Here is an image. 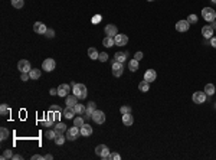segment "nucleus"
<instances>
[{
	"label": "nucleus",
	"mask_w": 216,
	"mask_h": 160,
	"mask_svg": "<svg viewBox=\"0 0 216 160\" xmlns=\"http://www.w3.org/2000/svg\"><path fill=\"white\" fill-rule=\"evenodd\" d=\"M95 154L99 156L101 159H108V156H110V149H108L105 144H99V146L95 147Z\"/></svg>",
	"instance_id": "obj_3"
},
{
	"label": "nucleus",
	"mask_w": 216,
	"mask_h": 160,
	"mask_svg": "<svg viewBox=\"0 0 216 160\" xmlns=\"http://www.w3.org/2000/svg\"><path fill=\"white\" fill-rule=\"evenodd\" d=\"M202 16L206 22H212V20L216 19V12L212 9V7H205V9L202 10Z\"/></svg>",
	"instance_id": "obj_4"
},
{
	"label": "nucleus",
	"mask_w": 216,
	"mask_h": 160,
	"mask_svg": "<svg viewBox=\"0 0 216 160\" xmlns=\"http://www.w3.org/2000/svg\"><path fill=\"white\" fill-rule=\"evenodd\" d=\"M101 19H102V18H101V14H95L94 18H92V23L98 25V22H101Z\"/></svg>",
	"instance_id": "obj_44"
},
{
	"label": "nucleus",
	"mask_w": 216,
	"mask_h": 160,
	"mask_svg": "<svg viewBox=\"0 0 216 160\" xmlns=\"http://www.w3.org/2000/svg\"><path fill=\"white\" fill-rule=\"evenodd\" d=\"M209 23H210L209 26H210V28L215 30V29H216V20H212V22H209Z\"/></svg>",
	"instance_id": "obj_49"
},
{
	"label": "nucleus",
	"mask_w": 216,
	"mask_h": 160,
	"mask_svg": "<svg viewBox=\"0 0 216 160\" xmlns=\"http://www.w3.org/2000/svg\"><path fill=\"white\" fill-rule=\"evenodd\" d=\"M205 94L209 95V97L215 94V85H213V84H206V85H205Z\"/></svg>",
	"instance_id": "obj_27"
},
{
	"label": "nucleus",
	"mask_w": 216,
	"mask_h": 160,
	"mask_svg": "<svg viewBox=\"0 0 216 160\" xmlns=\"http://www.w3.org/2000/svg\"><path fill=\"white\" fill-rule=\"evenodd\" d=\"M49 94H51V95L58 94V90H55V88H51V91H49Z\"/></svg>",
	"instance_id": "obj_50"
},
{
	"label": "nucleus",
	"mask_w": 216,
	"mask_h": 160,
	"mask_svg": "<svg viewBox=\"0 0 216 160\" xmlns=\"http://www.w3.org/2000/svg\"><path fill=\"white\" fill-rule=\"evenodd\" d=\"M42 124L45 126V127H53V124H55V123L51 121V120H48V118L45 117V118L42 120Z\"/></svg>",
	"instance_id": "obj_39"
},
{
	"label": "nucleus",
	"mask_w": 216,
	"mask_h": 160,
	"mask_svg": "<svg viewBox=\"0 0 216 160\" xmlns=\"http://www.w3.org/2000/svg\"><path fill=\"white\" fill-rule=\"evenodd\" d=\"M85 123H84V118L82 117H75L74 118V126H76V127H82V126H84Z\"/></svg>",
	"instance_id": "obj_35"
},
{
	"label": "nucleus",
	"mask_w": 216,
	"mask_h": 160,
	"mask_svg": "<svg viewBox=\"0 0 216 160\" xmlns=\"http://www.w3.org/2000/svg\"><path fill=\"white\" fill-rule=\"evenodd\" d=\"M51 111H59V113H62V108L59 107V105H51Z\"/></svg>",
	"instance_id": "obj_45"
},
{
	"label": "nucleus",
	"mask_w": 216,
	"mask_h": 160,
	"mask_svg": "<svg viewBox=\"0 0 216 160\" xmlns=\"http://www.w3.org/2000/svg\"><path fill=\"white\" fill-rule=\"evenodd\" d=\"M102 45L107 48H113L114 45H115V41H114V38H111V36H105V38L102 39Z\"/></svg>",
	"instance_id": "obj_23"
},
{
	"label": "nucleus",
	"mask_w": 216,
	"mask_h": 160,
	"mask_svg": "<svg viewBox=\"0 0 216 160\" xmlns=\"http://www.w3.org/2000/svg\"><path fill=\"white\" fill-rule=\"evenodd\" d=\"M189 28H190V23L187 20H179L176 23V30L177 32H187Z\"/></svg>",
	"instance_id": "obj_10"
},
{
	"label": "nucleus",
	"mask_w": 216,
	"mask_h": 160,
	"mask_svg": "<svg viewBox=\"0 0 216 160\" xmlns=\"http://www.w3.org/2000/svg\"><path fill=\"white\" fill-rule=\"evenodd\" d=\"M45 36H46V38H53V36H55V30H53V29H48L46 30V33H45Z\"/></svg>",
	"instance_id": "obj_43"
},
{
	"label": "nucleus",
	"mask_w": 216,
	"mask_h": 160,
	"mask_svg": "<svg viewBox=\"0 0 216 160\" xmlns=\"http://www.w3.org/2000/svg\"><path fill=\"white\" fill-rule=\"evenodd\" d=\"M81 136V130L79 127H76V126H74V127H69L68 130H66V139L71 141L76 140L78 137Z\"/></svg>",
	"instance_id": "obj_2"
},
{
	"label": "nucleus",
	"mask_w": 216,
	"mask_h": 160,
	"mask_svg": "<svg viewBox=\"0 0 216 160\" xmlns=\"http://www.w3.org/2000/svg\"><path fill=\"white\" fill-rule=\"evenodd\" d=\"M79 130H81V136H84V137H89L92 134V127L89 124H84Z\"/></svg>",
	"instance_id": "obj_20"
},
{
	"label": "nucleus",
	"mask_w": 216,
	"mask_h": 160,
	"mask_svg": "<svg viewBox=\"0 0 216 160\" xmlns=\"http://www.w3.org/2000/svg\"><path fill=\"white\" fill-rule=\"evenodd\" d=\"M210 2H212V3H216V0H210Z\"/></svg>",
	"instance_id": "obj_53"
},
{
	"label": "nucleus",
	"mask_w": 216,
	"mask_h": 160,
	"mask_svg": "<svg viewBox=\"0 0 216 160\" xmlns=\"http://www.w3.org/2000/svg\"><path fill=\"white\" fill-rule=\"evenodd\" d=\"M122 123H124V126H133V123H134V118H133L131 113L122 114Z\"/></svg>",
	"instance_id": "obj_21"
},
{
	"label": "nucleus",
	"mask_w": 216,
	"mask_h": 160,
	"mask_svg": "<svg viewBox=\"0 0 216 160\" xmlns=\"http://www.w3.org/2000/svg\"><path fill=\"white\" fill-rule=\"evenodd\" d=\"M202 35H203V38L205 39H212L213 38V29H212L209 25H207V26H203Z\"/></svg>",
	"instance_id": "obj_19"
},
{
	"label": "nucleus",
	"mask_w": 216,
	"mask_h": 160,
	"mask_svg": "<svg viewBox=\"0 0 216 160\" xmlns=\"http://www.w3.org/2000/svg\"><path fill=\"white\" fill-rule=\"evenodd\" d=\"M125 59H127V53H125V52H117V53L114 55V61H117V62L124 64Z\"/></svg>",
	"instance_id": "obj_22"
},
{
	"label": "nucleus",
	"mask_w": 216,
	"mask_h": 160,
	"mask_svg": "<svg viewBox=\"0 0 216 160\" xmlns=\"http://www.w3.org/2000/svg\"><path fill=\"white\" fill-rule=\"evenodd\" d=\"M32 160H45V156H40V154H33V156H32Z\"/></svg>",
	"instance_id": "obj_47"
},
{
	"label": "nucleus",
	"mask_w": 216,
	"mask_h": 160,
	"mask_svg": "<svg viewBox=\"0 0 216 160\" xmlns=\"http://www.w3.org/2000/svg\"><path fill=\"white\" fill-rule=\"evenodd\" d=\"M114 41H115V45H117V46H125L128 43V36L127 35H117V36L114 38Z\"/></svg>",
	"instance_id": "obj_14"
},
{
	"label": "nucleus",
	"mask_w": 216,
	"mask_h": 160,
	"mask_svg": "<svg viewBox=\"0 0 216 160\" xmlns=\"http://www.w3.org/2000/svg\"><path fill=\"white\" fill-rule=\"evenodd\" d=\"M65 98H66V101H65L66 107H72V108L75 107V104H78V100H79L75 94H72V95H66Z\"/></svg>",
	"instance_id": "obj_15"
},
{
	"label": "nucleus",
	"mask_w": 216,
	"mask_h": 160,
	"mask_svg": "<svg viewBox=\"0 0 216 160\" xmlns=\"http://www.w3.org/2000/svg\"><path fill=\"white\" fill-rule=\"evenodd\" d=\"M75 110L72 108V107H66L65 110H64V111H62V117H65L66 120H74V115H75Z\"/></svg>",
	"instance_id": "obj_16"
},
{
	"label": "nucleus",
	"mask_w": 216,
	"mask_h": 160,
	"mask_svg": "<svg viewBox=\"0 0 216 160\" xmlns=\"http://www.w3.org/2000/svg\"><path fill=\"white\" fill-rule=\"evenodd\" d=\"M10 3H12V6H13L14 9H22L25 5L23 0H10Z\"/></svg>",
	"instance_id": "obj_33"
},
{
	"label": "nucleus",
	"mask_w": 216,
	"mask_h": 160,
	"mask_svg": "<svg viewBox=\"0 0 216 160\" xmlns=\"http://www.w3.org/2000/svg\"><path fill=\"white\" fill-rule=\"evenodd\" d=\"M210 46H213V48L216 49V38H215V36L210 39Z\"/></svg>",
	"instance_id": "obj_48"
},
{
	"label": "nucleus",
	"mask_w": 216,
	"mask_h": 160,
	"mask_svg": "<svg viewBox=\"0 0 216 160\" xmlns=\"http://www.w3.org/2000/svg\"><path fill=\"white\" fill-rule=\"evenodd\" d=\"M215 108H216V103H215Z\"/></svg>",
	"instance_id": "obj_55"
},
{
	"label": "nucleus",
	"mask_w": 216,
	"mask_h": 160,
	"mask_svg": "<svg viewBox=\"0 0 216 160\" xmlns=\"http://www.w3.org/2000/svg\"><path fill=\"white\" fill-rule=\"evenodd\" d=\"M111 71H113V75L118 78V76H121L122 72H124V65H122L121 62L114 61L113 65H111Z\"/></svg>",
	"instance_id": "obj_5"
},
{
	"label": "nucleus",
	"mask_w": 216,
	"mask_h": 160,
	"mask_svg": "<svg viewBox=\"0 0 216 160\" xmlns=\"http://www.w3.org/2000/svg\"><path fill=\"white\" fill-rule=\"evenodd\" d=\"M52 159H53V156H52V154H46V156H45V160H52Z\"/></svg>",
	"instance_id": "obj_51"
},
{
	"label": "nucleus",
	"mask_w": 216,
	"mask_h": 160,
	"mask_svg": "<svg viewBox=\"0 0 216 160\" xmlns=\"http://www.w3.org/2000/svg\"><path fill=\"white\" fill-rule=\"evenodd\" d=\"M58 133L55 131V130H48L46 133H45V136H46V139H51V140H55V137H56Z\"/></svg>",
	"instance_id": "obj_36"
},
{
	"label": "nucleus",
	"mask_w": 216,
	"mask_h": 160,
	"mask_svg": "<svg viewBox=\"0 0 216 160\" xmlns=\"http://www.w3.org/2000/svg\"><path fill=\"white\" fill-rule=\"evenodd\" d=\"M88 57H89V59L95 61V59H98V58H99V53H98V51H97L95 48H89V49H88Z\"/></svg>",
	"instance_id": "obj_24"
},
{
	"label": "nucleus",
	"mask_w": 216,
	"mask_h": 160,
	"mask_svg": "<svg viewBox=\"0 0 216 160\" xmlns=\"http://www.w3.org/2000/svg\"><path fill=\"white\" fill-rule=\"evenodd\" d=\"M138 90L141 92H147V91L150 90V82H147V81H141L140 84H138Z\"/></svg>",
	"instance_id": "obj_25"
},
{
	"label": "nucleus",
	"mask_w": 216,
	"mask_h": 160,
	"mask_svg": "<svg viewBox=\"0 0 216 160\" xmlns=\"http://www.w3.org/2000/svg\"><path fill=\"white\" fill-rule=\"evenodd\" d=\"M65 136L62 134V133H59V134H56V137H55V144H58V146H62L64 143H65Z\"/></svg>",
	"instance_id": "obj_32"
},
{
	"label": "nucleus",
	"mask_w": 216,
	"mask_h": 160,
	"mask_svg": "<svg viewBox=\"0 0 216 160\" xmlns=\"http://www.w3.org/2000/svg\"><path fill=\"white\" fill-rule=\"evenodd\" d=\"M12 159H14V160H19V159H22V156H20V154H14L13 157H12Z\"/></svg>",
	"instance_id": "obj_52"
},
{
	"label": "nucleus",
	"mask_w": 216,
	"mask_h": 160,
	"mask_svg": "<svg viewBox=\"0 0 216 160\" xmlns=\"http://www.w3.org/2000/svg\"><path fill=\"white\" fill-rule=\"evenodd\" d=\"M207 98V95L205 94V91H196V92H193V103L195 104H203L205 101H206Z\"/></svg>",
	"instance_id": "obj_6"
},
{
	"label": "nucleus",
	"mask_w": 216,
	"mask_h": 160,
	"mask_svg": "<svg viewBox=\"0 0 216 160\" xmlns=\"http://www.w3.org/2000/svg\"><path fill=\"white\" fill-rule=\"evenodd\" d=\"M0 114H2V115H9L10 114V108L6 104H2V105H0Z\"/></svg>",
	"instance_id": "obj_34"
},
{
	"label": "nucleus",
	"mask_w": 216,
	"mask_h": 160,
	"mask_svg": "<svg viewBox=\"0 0 216 160\" xmlns=\"http://www.w3.org/2000/svg\"><path fill=\"white\" fill-rule=\"evenodd\" d=\"M105 35L107 36H111V38H115L118 35V29L115 25H107L105 26Z\"/></svg>",
	"instance_id": "obj_13"
},
{
	"label": "nucleus",
	"mask_w": 216,
	"mask_h": 160,
	"mask_svg": "<svg viewBox=\"0 0 216 160\" xmlns=\"http://www.w3.org/2000/svg\"><path fill=\"white\" fill-rule=\"evenodd\" d=\"M147 2H154V0H147Z\"/></svg>",
	"instance_id": "obj_54"
},
{
	"label": "nucleus",
	"mask_w": 216,
	"mask_h": 160,
	"mask_svg": "<svg viewBox=\"0 0 216 160\" xmlns=\"http://www.w3.org/2000/svg\"><path fill=\"white\" fill-rule=\"evenodd\" d=\"M29 75H30V80H39V78H40V69L32 68L30 72H29Z\"/></svg>",
	"instance_id": "obj_26"
},
{
	"label": "nucleus",
	"mask_w": 216,
	"mask_h": 160,
	"mask_svg": "<svg viewBox=\"0 0 216 160\" xmlns=\"http://www.w3.org/2000/svg\"><path fill=\"white\" fill-rule=\"evenodd\" d=\"M56 90H58V95H59V97H66L68 92H69V85H68V84H61Z\"/></svg>",
	"instance_id": "obj_18"
},
{
	"label": "nucleus",
	"mask_w": 216,
	"mask_h": 160,
	"mask_svg": "<svg viewBox=\"0 0 216 160\" xmlns=\"http://www.w3.org/2000/svg\"><path fill=\"white\" fill-rule=\"evenodd\" d=\"M128 68H130L131 72H136V71L138 69V61H137V59H131V61L128 62Z\"/></svg>",
	"instance_id": "obj_31"
},
{
	"label": "nucleus",
	"mask_w": 216,
	"mask_h": 160,
	"mask_svg": "<svg viewBox=\"0 0 216 160\" xmlns=\"http://www.w3.org/2000/svg\"><path fill=\"white\" fill-rule=\"evenodd\" d=\"M186 20H187L190 25H192V23L195 25V23H197V16H196V14H189V18Z\"/></svg>",
	"instance_id": "obj_38"
},
{
	"label": "nucleus",
	"mask_w": 216,
	"mask_h": 160,
	"mask_svg": "<svg viewBox=\"0 0 216 160\" xmlns=\"http://www.w3.org/2000/svg\"><path fill=\"white\" fill-rule=\"evenodd\" d=\"M156 78H157V74H156L154 69H147L146 74H144V81H147V82H153V81H156Z\"/></svg>",
	"instance_id": "obj_17"
},
{
	"label": "nucleus",
	"mask_w": 216,
	"mask_h": 160,
	"mask_svg": "<svg viewBox=\"0 0 216 160\" xmlns=\"http://www.w3.org/2000/svg\"><path fill=\"white\" fill-rule=\"evenodd\" d=\"M91 118H92L97 124H104V123H105V114H104V111H101V110H95Z\"/></svg>",
	"instance_id": "obj_8"
},
{
	"label": "nucleus",
	"mask_w": 216,
	"mask_h": 160,
	"mask_svg": "<svg viewBox=\"0 0 216 160\" xmlns=\"http://www.w3.org/2000/svg\"><path fill=\"white\" fill-rule=\"evenodd\" d=\"M13 157V154H12V150L10 149H7V150L3 151V154H2V160H6V159H12Z\"/></svg>",
	"instance_id": "obj_37"
},
{
	"label": "nucleus",
	"mask_w": 216,
	"mask_h": 160,
	"mask_svg": "<svg viewBox=\"0 0 216 160\" xmlns=\"http://www.w3.org/2000/svg\"><path fill=\"white\" fill-rule=\"evenodd\" d=\"M55 131L59 134V133H64L66 131V124H64V123H55Z\"/></svg>",
	"instance_id": "obj_28"
},
{
	"label": "nucleus",
	"mask_w": 216,
	"mask_h": 160,
	"mask_svg": "<svg viewBox=\"0 0 216 160\" xmlns=\"http://www.w3.org/2000/svg\"><path fill=\"white\" fill-rule=\"evenodd\" d=\"M48 30V28L45 26V23L42 22H36V23H33V32L39 33V35H45Z\"/></svg>",
	"instance_id": "obj_12"
},
{
	"label": "nucleus",
	"mask_w": 216,
	"mask_h": 160,
	"mask_svg": "<svg viewBox=\"0 0 216 160\" xmlns=\"http://www.w3.org/2000/svg\"><path fill=\"white\" fill-rule=\"evenodd\" d=\"M99 61L101 62H107L108 61V53L107 52H101V53H99V58H98Z\"/></svg>",
	"instance_id": "obj_41"
},
{
	"label": "nucleus",
	"mask_w": 216,
	"mask_h": 160,
	"mask_svg": "<svg viewBox=\"0 0 216 160\" xmlns=\"http://www.w3.org/2000/svg\"><path fill=\"white\" fill-rule=\"evenodd\" d=\"M134 59H137V61H141V59H143V52H136Z\"/></svg>",
	"instance_id": "obj_46"
},
{
	"label": "nucleus",
	"mask_w": 216,
	"mask_h": 160,
	"mask_svg": "<svg viewBox=\"0 0 216 160\" xmlns=\"http://www.w3.org/2000/svg\"><path fill=\"white\" fill-rule=\"evenodd\" d=\"M17 69H19L20 72H30V69H32L30 62L26 61V59H22V61H19V64H17Z\"/></svg>",
	"instance_id": "obj_9"
},
{
	"label": "nucleus",
	"mask_w": 216,
	"mask_h": 160,
	"mask_svg": "<svg viewBox=\"0 0 216 160\" xmlns=\"http://www.w3.org/2000/svg\"><path fill=\"white\" fill-rule=\"evenodd\" d=\"M95 110H97V104H95L94 101H89L88 105H87V110H85V115H84V117L85 118H91Z\"/></svg>",
	"instance_id": "obj_11"
},
{
	"label": "nucleus",
	"mask_w": 216,
	"mask_h": 160,
	"mask_svg": "<svg viewBox=\"0 0 216 160\" xmlns=\"http://www.w3.org/2000/svg\"><path fill=\"white\" fill-rule=\"evenodd\" d=\"M9 136H10V133H9V130L6 127H2L0 128V140H7L9 139Z\"/></svg>",
	"instance_id": "obj_29"
},
{
	"label": "nucleus",
	"mask_w": 216,
	"mask_h": 160,
	"mask_svg": "<svg viewBox=\"0 0 216 160\" xmlns=\"http://www.w3.org/2000/svg\"><path fill=\"white\" fill-rule=\"evenodd\" d=\"M55 66H56V62H55V59H52V58H46L42 64V68H43L45 72H51V71H53L55 69Z\"/></svg>",
	"instance_id": "obj_7"
},
{
	"label": "nucleus",
	"mask_w": 216,
	"mask_h": 160,
	"mask_svg": "<svg viewBox=\"0 0 216 160\" xmlns=\"http://www.w3.org/2000/svg\"><path fill=\"white\" fill-rule=\"evenodd\" d=\"M120 113H121V114L131 113V107H128V105H122L121 108H120Z\"/></svg>",
	"instance_id": "obj_40"
},
{
	"label": "nucleus",
	"mask_w": 216,
	"mask_h": 160,
	"mask_svg": "<svg viewBox=\"0 0 216 160\" xmlns=\"http://www.w3.org/2000/svg\"><path fill=\"white\" fill-rule=\"evenodd\" d=\"M72 92L79 100H85L88 91H87V87L84 84H75V82H72Z\"/></svg>",
	"instance_id": "obj_1"
},
{
	"label": "nucleus",
	"mask_w": 216,
	"mask_h": 160,
	"mask_svg": "<svg viewBox=\"0 0 216 160\" xmlns=\"http://www.w3.org/2000/svg\"><path fill=\"white\" fill-rule=\"evenodd\" d=\"M108 159H111V160H120V159H121V156L118 154V153H110Z\"/></svg>",
	"instance_id": "obj_42"
},
{
	"label": "nucleus",
	"mask_w": 216,
	"mask_h": 160,
	"mask_svg": "<svg viewBox=\"0 0 216 160\" xmlns=\"http://www.w3.org/2000/svg\"><path fill=\"white\" fill-rule=\"evenodd\" d=\"M74 110H75V113L79 115V114H85V110H87V107H85L84 104H75Z\"/></svg>",
	"instance_id": "obj_30"
}]
</instances>
